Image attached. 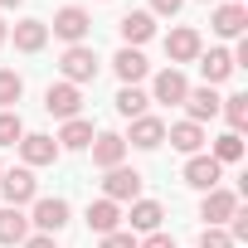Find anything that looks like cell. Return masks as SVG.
Returning a JSON list of instances; mask_svg holds the SVG:
<instances>
[{
    "instance_id": "cell-1",
    "label": "cell",
    "mask_w": 248,
    "mask_h": 248,
    "mask_svg": "<svg viewBox=\"0 0 248 248\" xmlns=\"http://www.w3.org/2000/svg\"><path fill=\"white\" fill-rule=\"evenodd\" d=\"M0 195H5L10 209L34 204V200H39V180H34V170H30V166H20V170H0Z\"/></svg>"
},
{
    "instance_id": "cell-2",
    "label": "cell",
    "mask_w": 248,
    "mask_h": 248,
    "mask_svg": "<svg viewBox=\"0 0 248 248\" xmlns=\"http://www.w3.org/2000/svg\"><path fill=\"white\" fill-rule=\"evenodd\" d=\"M59 68H63V83L83 88V83H93V78H97V54H93L88 44H68V49H63V59H59Z\"/></svg>"
},
{
    "instance_id": "cell-3",
    "label": "cell",
    "mask_w": 248,
    "mask_h": 248,
    "mask_svg": "<svg viewBox=\"0 0 248 248\" xmlns=\"http://www.w3.org/2000/svg\"><path fill=\"white\" fill-rule=\"evenodd\" d=\"M68 200H59V195H39L34 204H30V229H39V233H59L63 224H68Z\"/></svg>"
},
{
    "instance_id": "cell-4",
    "label": "cell",
    "mask_w": 248,
    "mask_h": 248,
    "mask_svg": "<svg viewBox=\"0 0 248 248\" xmlns=\"http://www.w3.org/2000/svg\"><path fill=\"white\" fill-rule=\"evenodd\" d=\"M200 54H204V39H200V30L180 25V30H170V34H166V59H170V68H180V63H195Z\"/></svg>"
},
{
    "instance_id": "cell-5",
    "label": "cell",
    "mask_w": 248,
    "mask_h": 248,
    "mask_svg": "<svg viewBox=\"0 0 248 248\" xmlns=\"http://www.w3.org/2000/svg\"><path fill=\"white\" fill-rule=\"evenodd\" d=\"M233 209H238V195H233V190H204V200H200L204 229H224V224L233 219Z\"/></svg>"
},
{
    "instance_id": "cell-6",
    "label": "cell",
    "mask_w": 248,
    "mask_h": 248,
    "mask_svg": "<svg viewBox=\"0 0 248 248\" xmlns=\"http://www.w3.org/2000/svg\"><path fill=\"white\" fill-rule=\"evenodd\" d=\"M63 44H83L88 39V30H93V20H88V10L83 5H63L59 15H54V25H49Z\"/></svg>"
},
{
    "instance_id": "cell-7",
    "label": "cell",
    "mask_w": 248,
    "mask_h": 248,
    "mask_svg": "<svg viewBox=\"0 0 248 248\" xmlns=\"http://www.w3.org/2000/svg\"><path fill=\"white\" fill-rule=\"evenodd\" d=\"M127 146H137V151H156L161 141H166V122L161 117H151V112H141V117H132V132L122 137Z\"/></svg>"
},
{
    "instance_id": "cell-8",
    "label": "cell",
    "mask_w": 248,
    "mask_h": 248,
    "mask_svg": "<svg viewBox=\"0 0 248 248\" xmlns=\"http://www.w3.org/2000/svg\"><path fill=\"white\" fill-rule=\"evenodd\" d=\"M102 200H112V204L141 200V175H137V170H127V166L107 170V180H102Z\"/></svg>"
},
{
    "instance_id": "cell-9",
    "label": "cell",
    "mask_w": 248,
    "mask_h": 248,
    "mask_svg": "<svg viewBox=\"0 0 248 248\" xmlns=\"http://www.w3.org/2000/svg\"><path fill=\"white\" fill-rule=\"evenodd\" d=\"M117 34H122V49H141L151 34H156V15L151 10H132L117 20Z\"/></svg>"
},
{
    "instance_id": "cell-10",
    "label": "cell",
    "mask_w": 248,
    "mask_h": 248,
    "mask_svg": "<svg viewBox=\"0 0 248 248\" xmlns=\"http://www.w3.org/2000/svg\"><path fill=\"white\" fill-rule=\"evenodd\" d=\"M88 151H93V166L97 170H117L122 161H127V141H122V132H97Z\"/></svg>"
},
{
    "instance_id": "cell-11",
    "label": "cell",
    "mask_w": 248,
    "mask_h": 248,
    "mask_svg": "<svg viewBox=\"0 0 248 248\" xmlns=\"http://www.w3.org/2000/svg\"><path fill=\"white\" fill-rule=\"evenodd\" d=\"M78 107H83V93L73 83H49L44 88V112L49 117H63L68 122V117H78Z\"/></svg>"
},
{
    "instance_id": "cell-12",
    "label": "cell",
    "mask_w": 248,
    "mask_h": 248,
    "mask_svg": "<svg viewBox=\"0 0 248 248\" xmlns=\"http://www.w3.org/2000/svg\"><path fill=\"white\" fill-rule=\"evenodd\" d=\"M185 93H190L185 73H180V68H161V73L151 78V93H146V97H151V102H170V107H175V102H185Z\"/></svg>"
},
{
    "instance_id": "cell-13",
    "label": "cell",
    "mask_w": 248,
    "mask_h": 248,
    "mask_svg": "<svg viewBox=\"0 0 248 248\" xmlns=\"http://www.w3.org/2000/svg\"><path fill=\"white\" fill-rule=\"evenodd\" d=\"M20 156H25V166H54L63 151H59L54 137H44V132H25V137H20Z\"/></svg>"
},
{
    "instance_id": "cell-14",
    "label": "cell",
    "mask_w": 248,
    "mask_h": 248,
    "mask_svg": "<svg viewBox=\"0 0 248 248\" xmlns=\"http://www.w3.org/2000/svg\"><path fill=\"white\" fill-rule=\"evenodd\" d=\"M219 180H224V166H219L214 156H190V161H185V185H195V190H219Z\"/></svg>"
},
{
    "instance_id": "cell-15",
    "label": "cell",
    "mask_w": 248,
    "mask_h": 248,
    "mask_svg": "<svg viewBox=\"0 0 248 248\" xmlns=\"http://www.w3.org/2000/svg\"><path fill=\"white\" fill-rule=\"evenodd\" d=\"M219 102H224V97H219L214 88H190V93H185V122H200V127H204L209 117H219Z\"/></svg>"
},
{
    "instance_id": "cell-16",
    "label": "cell",
    "mask_w": 248,
    "mask_h": 248,
    "mask_svg": "<svg viewBox=\"0 0 248 248\" xmlns=\"http://www.w3.org/2000/svg\"><path fill=\"white\" fill-rule=\"evenodd\" d=\"M112 68H117V78H122V88H137L141 78H146V54L141 49H117V59H112Z\"/></svg>"
},
{
    "instance_id": "cell-17",
    "label": "cell",
    "mask_w": 248,
    "mask_h": 248,
    "mask_svg": "<svg viewBox=\"0 0 248 248\" xmlns=\"http://www.w3.org/2000/svg\"><path fill=\"white\" fill-rule=\"evenodd\" d=\"M93 137H97V132H93V122H88V117H68V122H63V132H59L54 141H59V151H88Z\"/></svg>"
},
{
    "instance_id": "cell-18",
    "label": "cell",
    "mask_w": 248,
    "mask_h": 248,
    "mask_svg": "<svg viewBox=\"0 0 248 248\" xmlns=\"http://www.w3.org/2000/svg\"><path fill=\"white\" fill-rule=\"evenodd\" d=\"M243 25H248V10L243 5H214V34L219 39H243Z\"/></svg>"
},
{
    "instance_id": "cell-19",
    "label": "cell",
    "mask_w": 248,
    "mask_h": 248,
    "mask_svg": "<svg viewBox=\"0 0 248 248\" xmlns=\"http://www.w3.org/2000/svg\"><path fill=\"white\" fill-rule=\"evenodd\" d=\"M132 229L127 233H156L161 229V219H166V209H161V200H132Z\"/></svg>"
},
{
    "instance_id": "cell-20",
    "label": "cell",
    "mask_w": 248,
    "mask_h": 248,
    "mask_svg": "<svg viewBox=\"0 0 248 248\" xmlns=\"http://www.w3.org/2000/svg\"><path fill=\"white\" fill-rule=\"evenodd\" d=\"M166 141H170L175 151H185V156H200L204 127H200V122H175V127H166Z\"/></svg>"
},
{
    "instance_id": "cell-21",
    "label": "cell",
    "mask_w": 248,
    "mask_h": 248,
    "mask_svg": "<svg viewBox=\"0 0 248 248\" xmlns=\"http://www.w3.org/2000/svg\"><path fill=\"white\" fill-rule=\"evenodd\" d=\"M195 63H200V73H204V88H214V83H224V78L233 73V54H229V49H209V54H200Z\"/></svg>"
},
{
    "instance_id": "cell-22",
    "label": "cell",
    "mask_w": 248,
    "mask_h": 248,
    "mask_svg": "<svg viewBox=\"0 0 248 248\" xmlns=\"http://www.w3.org/2000/svg\"><path fill=\"white\" fill-rule=\"evenodd\" d=\"M44 44H49V25L44 20H20L15 25V49L20 54H39Z\"/></svg>"
},
{
    "instance_id": "cell-23",
    "label": "cell",
    "mask_w": 248,
    "mask_h": 248,
    "mask_svg": "<svg viewBox=\"0 0 248 248\" xmlns=\"http://www.w3.org/2000/svg\"><path fill=\"white\" fill-rule=\"evenodd\" d=\"M25 238H30V214L5 204V209H0V243L15 248V243H25Z\"/></svg>"
},
{
    "instance_id": "cell-24",
    "label": "cell",
    "mask_w": 248,
    "mask_h": 248,
    "mask_svg": "<svg viewBox=\"0 0 248 248\" xmlns=\"http://www.w3.org/2000/svg\"><path fill=\"white\" fill-rule=\"evenodd\" d=\"M122 224V204H112V200H93L88 204V229L93 233H112Z\"/></svg>"
},
{
    "instance_id": "cell-25",
    "label": "cell",
    "mask_w": 248,
    "mask_h": 248,
    "mask_svg": "<svg viewBox=\"0 0 248 248\" xmlns=\"http://www.w3.org/2000/svg\"><path fill=\"white\" fill-rule=\"evenodd\" d=\"M20 97H25V78L15 68H0V112H15Z\"/></svg>"
},
{
    "instance_id": "cell-26",
    "label": "cell",
    "mask_w": 248,
    "mask_h": 248,
    "mask_svg": "<svg viewBox=\"0 0 248 248\" xmlns=\"http://www.w3.org/2000/svg\"><path fill=\"white\" fill-rule=\"evenodd\" d=\"M219 166H233V161H243V137L238 132H224V137H214V151H209Z\"/></svg>"
},
{
    "instance_id": "cell-27",
    "label": "cell",
    "mask_w": 248,
    "mask_h": 248,
    "mask_svg": "<svg viewBox=\"0 0 248 248\" xmlns=\"http://www.w3.org/2000/svg\"><path fill=\"white\" fill-rule=\"evenodd\" d=\"M219 112L229 117V132H243V127H248V93L224 97V102H219Z\"/></svg>"
},
{
    "instance_id": "cell-28",
    "label": "cell",
    "mask_w": 248,
    "mask_h": 248,
    "mask_svg": "<svg viewBox=\"0 0 248 248\" xmlns=\"http://www.w3.org/2000/svg\"><path fill=\"white\" fill-rule=\"evenodd\" d=\"M146 102H151V97H146L141 88H122V93H117V112L127 117V122H132V117H141V112H146Z\"/></svg>"
},
{
    "instance_id": "cell-29",
    "label": "cell",
    "mask_w": 248,
    "mask_h": 248,
    "mask_svg": "<svg viewBox=\"0 0 248 248\" xmlns=\"http://www.w3.org/2000/svg\"><path fill=\"white\" fill-rule=\"evenodd\" d=\"M20 137H25L20 112H0V146H20Z\"/></svg>"
},
{
    "instance_id": "cell-30",
    "label": "cell",
    "mask_w": 248,
    "mask_h": 248,
    "mask_svg": "<svg viewBox=\"0 0 248 248\" xmlns=\"http://www.w3.org/2000/svg\"><path fill=\"white\" fill-rule=\"evenodd\" d=\"M200 248H238V243H233L224 229H204V233H200Z\"/></svg>"
},
{
    "instance_id": "cell-31",
    "label": "cell",
    "mask_w": 248,
    "mask_h": 248,
    "mask_svg": "<svg viewBox=\"0 0 248 248\" xmlns=\"http://www.w3.org/2000/svg\"><path fill=\"white\" fill-rule=\"evenodd\" d=\"M102 248H137V233H127V229H112V233H102Z\"/></svg>"
},
{
    "instance_id": "cell-32",
    "label": "cell",
    "mask_w": 248,
    "mask_h": 248,
    "mask_svg": "<svg viewBox=\"0 0 248 248\" xmlns=\"http://www.w3.org/2000/svg\"><path fill=\"white\" fill-rule=\"evenodd\" d=\"M137 248H175V238L156 229V233H146V238H137Z\"/></svg>"
},
{
    "instance_id": "cell-33",
    "label": "cell",
    "mask_w": 248,
    "mask_h": 248,
    "mask_svg": "<svg viewBox=\"0 0 248 248\" xmlns=\"http://www.w3.org/2000/svg\"><path fill=\"white\" fill-rule=\"evenodd\" d=\"M185 0H151V15H180Z\"/></svg>"
},
{
    "instance_id": "cell-34",
    "label": "cell",
    "mask_w": 248,
    "mask_h": 248,
    "mask_svg": "<svg viewBox=\"0 0 248 248\" xmlns=\"http://www.w3.org/2000/svg\"><path fill=\"white\" fill-rule=\"evenodd\" d=\"M20 248H59V243H54V233H30Z\"/></svg>"
},
{
    "instance_id": "cell-35",
    "label": "cell",
    "mask_w": 248,
    "mask_h": 248,
    "mask_svg": "<svg viewBox=\"0 0 248 248\" xmlns=\"http://www.w3.org/2000/svg\"><path fill=\"white\" fill-rule=\"evenodd\" d=\"M5 39H10V30H5V20H0V44H5Z\"/></svg>"
},
{
    "instance_id": "cell-36",
    "label": "cell",
    "mask_w": 248,
    "mask_h": 248,
    "mask_svg": "<svg viewBox=\"0 0 248 248\" xmlns=\"http://www.w3.org/2000/svg\"><path fill=\"white\" fill-rule=\"evenodd\" d=\"M0 5H10V10H15V5H20V0H0Z\"/></svg>"
},
{
    "instance_id": "cell-37",
    "label": "cell",
    "mask_w": 248,
    "mask_h": 248,
    "mask_svg": "<svg viewBox=\"0 0 248 248\" xmlns=\"http://www.w3.org/2000/svg\"><path fill=\"white\" fill-rule=\"evenodd\" d=\"M233 5H243V0H233Z\"/></svg>"
}]
</instances>
